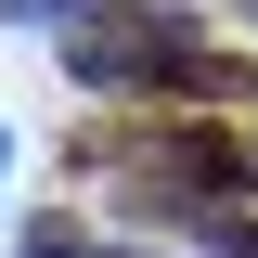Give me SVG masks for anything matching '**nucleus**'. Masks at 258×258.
I'll return each mask as SVG.
<instances>
[{"instance_id":"f257e3e1","label":"nucleus","mask_w":258,"mask_h":258,"mask_svg":"<svg viewBox=\"0 0 258 258\" xmlns=\"http://www.w3.org/2000/svg\"><path fill=\"white\" fill-rule=\"evenodd\" d=\"M181 232H194L207 258H258V220H220V207H181Z\"/></svg>"},{"instance_id":"f03ea898","label":"nucleus","mask_w":258,"mask_h":258,"mask_svg":"<svg viewBox=\"0 0 258 258\" xmlns=\"http://www.w3.org/2000/svg\"><path fill=\"white\" fill-rule=\"evenodd\" d=\"M0 207H13V129H0Z\"/></svg>"},{"instance_id":"7ed1b4c3","label":"nucleus","mask_w":258,"mask_h":258,"mask_svg":"<svg viewBox=\"0 0 258 258\" xmlns=\"http://www.w3.org/2000/svg\"><path fill=\"white\" fill-rule=\"evenodd\" d=\"M245 168H258V142H245Z\"/></svg>"}]
</instances>
